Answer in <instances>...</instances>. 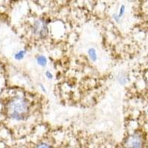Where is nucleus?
Here are the masks:
<instances>
[{
	"mask_svg": "<svg viewBox=\"0 0 148 148\" xmlns=\"http://www.w3.org/2000/svg\"><path fill=\"white\" fill-rule=\"evenodd\" d=\"M28 103L23 98H14L8 105V113L15 120H22L28 113Z\"/></svg>",
	"mask_w": 148,
	"mask_h": 148,
	"instance_id": "f257e3e1",
	"label": "nucleus"
},
{
	"mask_svg": "<svg viewBox=\"0 0 148 148\" xmlns=\"http://www.w3.org/2000/svg\"><path fill=\"white\" fill-rule=\"evenodd\" d=\"M144 139L141 135L135 133L127 138L126 141V146L129 147H141L143 146Z\"/></svg>",
	"mask_w": 148,
	"mask_h": 148,
	"instance_id": "f03ea898",
	"label": "nucleus"
},
{
	"mask_svg": "<svg viewBox=\"0 0 148 148\" xmlns=\"http://www.w3.org/2000/svg\"><path fill=\"white\" fill-rule=\"evenodd\" d=\"M34 32L39 36L44 37L48 33L47 23L42 20H39L36 22L34 25Z\"/></svg>",
	"mask_w": 148,
	"mask_h": 148,
	"instance_id": "7ed1b4c3",
	"label": "nucleus"
},
{
	"mask_svg": "<svg viewBox=\"0 0 148 148\" xmlns=\"http://www.w3.org/2000/svg\"><path fill=\"white\" fill-rule=\"evenodd\" d=\"M125 6L124 5H122L121 6V8H120V10L119 12V14H115V15L113 16V18H114L115 20L118 22L120 18L123 16L124 14H125Z\"/></svg>",
	"mask_w": 148,
	"mask_h": 148,
	"instance_id": "20e7f679",
	"label": "nucleus"
},
{
	"mask_svg": "<svg viewBox=\"0 0 148 148\" xmlns=\"http://www.w3.org/2000/svg\"><path fill=\"white\" fill-rule=\"evenodd\" d=\"M36 62L37 64H39V65L42 66V67H45L47 63V59H46V57L44 56H38L36 59Z\"/></svg>",
	"mask_w": 148,
	"mask_h": 148,
	"instance_id": "39448f33",
	"label": "nucleus"
},
{
	"mask_svg": "<svg viewBox=\"0 0 148 148\" xmlns=\"http://www.w3.org/2000/svg\"><path fill=\"white\" fill-rule=\"evenodd\" d=\"M88 55L92 62H96L97 60V53L94 48H90L88 50Z\"/></svg>",
	"mask_w": 148,
	"mask_h": 148,
	"instance_id": "423d86ee",
	"label": "nucleus"
},
{
	"mask_svg": "<svg viewBox=\"0 0 148 148\" xmlns=\"http://www.w3.org/2000/svg\"><path fill=\"white\" fill-rule=\"evenodd\" d=\"M24 56H25V52L24 51H21L17 55H16V58L17 59H21L24 57Z\"/></svg>",
	"mask_w": 148,
	"mask_h": 148,
	"instance_id": "0eeeda50",
	"label": "nucleus"
},
{
	"mask_svg": "<svg viewBox=\"0 0 148 148\" xmlns=\"http://www.w3.org/2000/svg\"><path fill=\"white\" fill-rule=\"evenodd\" d=\"M45 76H46V77L47 78V79H49V80H51V79H52L53 78V74L51 73V72H50V71H46V73H45Z\"/></svg>",
	"mask_w": 148,
	"mask_h": 148,
	"instance_id": "6e6552de",
	"label": "nucleus"
},
{
	"mask_svg": "<svg viewBox=\"0 0 148 148\" xmlns=\"http://www.w3.org/2000/svg\"><path fill=\"white\" fill-rule=\"evenodd\" d=\"M36 147H50V146H49L47 144H45V143L39 144V145H37Z\"/></svg>",
	"mask_w": 148,
	"mask_h": 148,
	"instance_id": "1a4fd4ad",
	"label": "nucleus"
},
{
	"mask_svg": "<svg viewBox=\"0 0 148 148\" xmlns=\"http://www.w3.org/2000/svg\"><path fill=\"white\" fill-rule=\"evenodd\" d=\"M39 86H40V88H41V90H42V91H43V92H47V90L45 89V87H44V85H42V84H39Z\"/></svg>",
	"mask_w": 148,
	"mask_h": 148,
	"instance_id": "9d476101",
	"label": "nucleus"
}]
</instances>
